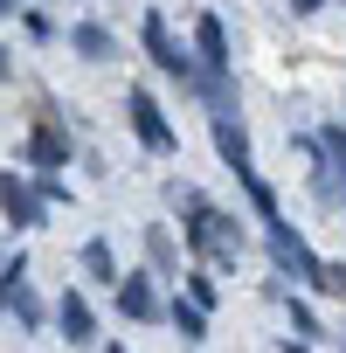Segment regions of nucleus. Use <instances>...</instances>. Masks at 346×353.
<instances>
[{
  "label": "nucleus",
  "instance_id": "dca6fc26",
  "mask_svg": "<svg viewBox=\"0 0 346 353\" xmlns=\"http://www.w3.org/2000/svg\"><path fill=\"white\" fill-rule=\"evenodd\" d=\"M277 305L291 312V325H298V332H318V319H312V305H305V298H291V291H277Z\"/></svg>",
  "mask_w": 346,
  "mask_h": 353
},
{
  "label": "nucleus",
  "instance_id": "9d476101",
  "mask_svg": "<svg viewBox=\"0 0 346 353\" xmlns=\"http://www.w3.org/2000/svg\"><path fill=\"white\" fill-rule=\"evenodd\" d=\"M236 181H243V194H250V208H256V222H263V229H270V222H284V215H277V194L263 188V173H256V166H243Z\"/></svg>",
  "mask_w": 346,
  "mask_h": 353
},
{
  "label": "nucleus",
  "instance_id": "f03ea898",
  "mask_svg": "<svg viewBox=\"0 0 346 353\" xmlns=\"http://www.w3.org/2000/svg\"><path fill=\"white\" fill-rule=\"evenodd\" d=\"M125 111H132V132H139V145H145V152H159V159H166V152H181V132L166 125V111H159V97H152L145 83H132V90H125Z\"/></svg>",
  "mask_w": 346,
  "mask_h": 353
},
{
  "label": "nucleus",
  "instance_id": "412c9836",
  "mask_svg": "<svg viewBox=\"0 0 346 353\" xmlns=\"http://www.w3.org/2000/svg\"><path fill=\"white\" fill-rule=\"evenodd\" d=\"M111 353H125V346H111Z\"/></svg>",
  "mask_w": 346,
  "mask_h": 353
},
{
  "label": "nucleus",
  "instance_id": "a211bd4d",
  "mask_svg": "<svg viewBox=\"0 0 346 353\" xmlns=\"http://www.w3.org/2000/svg\"><path fill=\"white\" fill-rule=\"evenodd\" d=\"M318 145H325V152H332V173H346V125H332V132H325V139H318Z\"/></svg>",
  "mask_w": 346,
  "mask_h": 353
},
{
  "label": "nucleus",
  "instance_id": "7ed1b4c3",
  "mask_svg": "<svg viewBox=\"0 0 346 353\" xmlns=\"http://www.w3.org/2000/svg\"><path fill=\"white\" fill-rule=\"evenodd\" d=\"M263 243H270L277 270H291L298 284H312V291H318V277H325V256H312V243H305L291 222H270V229H263Z\"/></svg>",
  "mask_w": 346,
  "mask_h": 353
},
{
  "label": "nucleus",
  "instance_id": "6e6552de",
  "mask_svg": "<svg viewBox=\"0 0 346 353\" xmlns=\"http://www.w3.org/2000/svg\"><path fill=\"white\" fill-rule=\"evenodd\" d=\"M215 152H222L236 173L256 166V159H250V132H243V118H215Z\"/></svg>",
  "mask_w": 346,
  "mask_h": 353
},
{
  "label": "nucleus",
  "instance_id": "f3484780",
  "mask_svg": "<svg viewBox=\"0 0 346 353\" xmlns=\"http://www.w3.org/2000/svg\"><path fill=\"white\" fill-rule=\"evenodd\" d=\"M8 312H14L21 325H35V298H28V284H8Z\"/></svg>",
  "mask_w": 346,
  "mask_h": 353
},
{
  "label": "nucleus",
  "instance_id": "6ab92c4d",
  "mask_svg": "<svg viewBox=\"0 0 346 353\" xmlns=\"http://www.w3.org/2000/svg\"><path fill=\"white\" fill-rule=\"evenodd\" d=\"M318 291H325V298H346V263H325V277H318Z\"/></svg>",
  "mask_w": 346,
  "mask_h": 353
},
{
  "label": "nucleus",
  "instance_id": "1a4fd4ad",
  "mask_svg": "<svg viewBox=\"0 0 346 353\" xmlns=\"http://www.w3.org/2000/svg\"><path fill=\"white\" fill-rule=\"evenodd\" d=\"M0 194H8V222H14V229H35V222H42V208H35V194H28L21 173H8V188H0Z\"/></svg>",
  "mask_w": 346,
  "mask_h": 353
},
{
  "label": "nucleus",
  "instance_id": "f257e3e1",
  "mask_svg": "<svg viewBox=\"0 0 346 353\" xmlns=\"http://www.w3.org/2000/svg\"><path fill=\"white\" fill-rule=\"evenodd\" d=\"M139 42H145V56H152V70H159V77H173L181 90H194V83H201V63H194V56H187L181 42L166 35V14H145Z\"/></svg>",
  "mask_w": 346,
  "mask_h": 353
},
{
  "label": "nucleus",
  "instance_id": "2eb2a0df",
  "mask_svg": "<svg viewBox=\"0 0 346 353\" xmlns=\"http://www.w3.org/2000/svg\"><path fill=\"white\" fill-rule=\"evenodd\" d=\"M181 284H187V298H194V305H208V312H215V298H222V291H215V277H208V270H187Z\"/></svg>",
  "mask_w": 346,
  "mask_h": 353
},
{
  "label": "nucleus",
  "instance_id": "aec40b11",
  "mask_svg": "<svg viewBox=\"0 0 346 353\" xmlns=\"http://www.w3.org/2000/svg\"><path fill=\"white\" fill-rule=\"evenodd\" d=\"M291 8H298V14H318V8H325V0H291Z\"/></svg>",
  "mask_w": 346,
  "mask_h": 353
},
{
  "label": "nucleus",
  "instance_id": "423d86ee",
  "mask_svg": "<svg viewBox=\"0 0 346 353\" xmlns=\"http://www.w3.org/2000/svg\"><path fill=\"white\" fill-rule=\"evenodd\" d=\"M56 325H63V339H70V346H90V339H97V319H90V298H83L77 284L63 291V305H56Z\"/></svg>",
  "mask_w": 346,
  "mask_h": 353
},
{
  "label": "nucleus",
  "instance_id": "4468645a",
  "mask_svg": "<svg viewBox=\"0 0 346 353\" xmlns=\"http://www.w3.org/2000/svg\"><path fill=\"white\" fill-rule=\"evenodd\" d=\"M145 256H152V270H173V263H181L173 243H166V229H145Z\"/></svg>",
  "mask_w": 346,
  "mask_h": 353
},
{
  "label": "nucleus",
  "instance_id": "9b49d317",
  "mask_svg": "<svg viewBox=\"0 0 346 353\" xmlns=\"http://www.w3.org/2000/svg\"><path fill=\"white\" fill-rule=\"evenodd\" d=\"M166 319L181 325V339H208V305H194V298H173Z\"/></svg>",
  "mask_w": 346,
  "mask_h": 353
},
{
  "label": "nucleus",
  "instance_id": "ddd939ff",
  "mask_svg": "<svg viewBox=\"0 0 346 353\" xmlns=\"http://www.w3.org/2000/svg\"><path fill=\"white\" fill-rule=\"evenodd\" d=\"M83 270H90L97 284H118V263H111V243H104V236L83 243Z\"/></svg>",
  "mask_w": 346,
  "mask_h": 353
},
{
  "label": "nucleus",
  "instance_id": "20e7f679",
  "mask_svg": "<svg viewBox=\"0 0 346 353\" xmlns=\"http://www.w3.org/2000/svg\"><path fill=\"white\" fill-rule=\"evenodd\" d=\"M111 291H118V312H125V319H132V325H152V319H159V312H166V305H159V291H152V277H145V270H132V277H118V284H111Z\"/></svg>",
  "mask_w": 346,
  "mask_h": 353
},
{
  "label": "nucleus",
  "instance_id": "f8f14e48",
  "mask_svg": "<svg viewBox=\"0 0 346 353\" xmlns=\"http://www.w3.org/2000/svg\"><path fill=\"white\" fill-rule=\"evenodd\" d=\"M70 49H83L90 63H111V56H118V49H111V35H104V28H90V21H83V28H70Z\"/></svg>",
  "mask_w": 346,
  "mask_h": 353
},
{
  "label": "nucleus",
  "instance_id": "39448f33",
  "mask_svg": "<svg viewBox=\"0 0 346 353\" xmlns=\"http://www.w3.org/2000/svg\"><path fill=\"white\" fill-rule=\"evenodd\" d=\"M194 56H201V70H208V77H229V70H236V63H229V35H222V21H215V14H201V21H194Z\"/></svg>",
  "mask_w": 346,
  "mask_h": 353
},
{
  "label": "nucleus",
  "instance_id": "0eeeda50",
  "mask_svg": "<svg viewBox=\"0 0 346 353\" xmlns=\"http://www.w3.org/2000/svg\"><path fill=\"white\" fill-rule=\"evenodd\" d=\"M28 159H35L42 173H56V166H70V139H63L56 125H35V132H28Z\"/></svg>",
  "mask_w": 346,
  "mask_h": 353
}]
</instances>
